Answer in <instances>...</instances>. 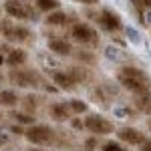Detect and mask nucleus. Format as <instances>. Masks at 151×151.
Here are the masks:
<instances>
[{"label": "nucleus", "instance_id": "aec40b11", "mask_svg": "<svg viewBox=\"0 0 151 151\" xmlns=\"http://www.w3.org/2000/svg\"><path fill=\"white\" fill-rule=\"evenodd\" d=\"M10 117L16 121V125H35V115H28V113H24V111H14L10 113Z\"/></svg>", "mask_w": 151, "mask_h": 151}, {"label": "nucleus", "instance_id": "39448f33", "mask_svg": "<svg viewBox=\"0 0 151 151\" xmlns=\"http://www.w3.org/2000/svg\"><path fill=\"white\" fill-rule=\"evenodd\" d=\"M4 12L10 18H16V20H32V22L36 20V10L26 0H6Z\"/></svg>", "mask_w": 151, "mask_h": 151}, {"label": "nucleus", "instance_id": "20e7f679", "mask_svg": "<svg viewBox=\"0 0 151 151\" xmlns=\"http://www.w3.org/2000/svg\"><path fill=\"white\" fill-rule=\"evenodd\" d=\"M8 81L20 89H36L45 85V77L35 69H12L8 73Z\"/></svg>", "mask_w": 151, "mask_h": 151}, {"label": "nucleus", "instance_id": "f8f14e48", "mask_svg": "<svg viewBox=\"0 0 151 151\" xmlns=\"http://www.w3.org/2000/svg\"><path fill=\"white\" fill-rule=\"evenodd\" d=\"M50 79L55 83V87H57L58 91H67V93H73L75 89H77V85L75 81L69 77V73L67 70H55L52 75H50Z\"/></svg>", "mask_w": 151, "mask_h": 151}, {"label": "nucleus", "instance_id": "cd10ccee", "mask_svg": "<svg viewBox=\"0 0 151 151\" xmlns=\"http://www.w3.org/2000/svg\"><path fill=\"white\" fill-rule=\"evenodd\" d=\"M42 87H45V91H47V93H57V91H58L55 85H42Z\"/></svg>", "mask_w": 151, "mask_h": 151}, {"label": "nucleus", "instance_id": "393cba45", "mask_svg": "<svg viewBox=\"0 0 151 151\" xmlns=\"http://www.w3.org/2000/svg\"><path fill=\"white\" fill-rule=\"evenodd\" d=\"M131 2H133V6L139 8V10H149L151 8V0H131Z\"/></svg>", "mask_w": 151, "mask_h": 151}, {"label": "nucleus", "instance_id": "0eeeda50", "mask_svg": "<svg viewBox=\"0 0 151 151\" xmlns=\"http://www.w3.org/2000/svg\"><path fill=\"white\" fill-rule=\"evenodd\" d=\"M85 129L87 131H91L93 135H109V133H113L115 127H113V123L109 121V119H105L103 115H97V113H89V115L85 117Z\"/></svg>", "mask_w": 151, "mask_h": 151}, {"label": "nucleus", "instance_id": "f257e3e1", "mask_svg": "<svg viewBox=\"0 0 151 151\" xmlns=\"http://www.w3.org/2000/svg\"><path fill=\"white\" fill-rule=\"evenodd\" d=\"M117 81L121 83V87H125L127 91L135 95H145L151 89V77L139 67H121L117 73Z\"/></svg>", "mask_w": 151, "mask_h": 151}, {"label": "nucleus", "instance_id": "f3484780", "mask_svg": "<svg viewBox=\"0 0 151 151\" xmlns=\"http://www.w3.org/2000/svg\"><path fill=\"white\" fill-rule=\"evenodd\" d=\"M20 103V97L16 95V91H12V89H6V91H0V107H16V105Z\"/></svg>", "mask_w": 151, "mask_h": 151}, {"label": "nucleus", "instance_id": "412c9836", "mask_svg": "<svg viewBox=\"0 0 151 151\" xmlns=\"http://www.w3.org/2000/svg\"><path fill=\"white\" fill-rule=\"evenodd\" d=\"M133 103L139 107V111H143V113H151V95H149V93H145V95H137Z\"/></svg>", "mask_w": 151, "mask_h": 151}, {"label": "nucleus", "instance_id": "2f4dec72", "mask_svg": "<svg viewBox=\"0 0 151 151\" xmlns=\"http://www.w3.org/2000/svg\"><path fill=\"white\" fill-rule=\"evenodd\" d=\"M28 151H47V149H38V147H30Z\"/></svg>", "mask_w": 151, "mask_h": 151}, {"label": "nucleus", "instance_id": "5701e85b", "mask_svg": "<svg viewBox=\"0 0 151 151\" xmlns=\"http://www.w3.org/2000/svg\"><path fill=\"white\" fill-rule=\"evenodd\" d=\"M101 151H125V147L119 141H107V143H103Z\"/></svg>", "mask_w": 151, "mask_h": 151}, {"label": "nucleus", "instance_id": "a878e982", "mask_svg": "<svg viewBox=\"0 0 151 151\" xmlns=\"http://www.w3.org/2000/svg\"><path fill=\"white\" fill-rule=\"evenodd\" d=\"M70 125H73L75 131H83V129H85V123H83L81 119H73V121H70Z\"/></svg>", "mask_w": 151, "mask_h": 151}, {"label": "nucleus", "instance_id": "f704fd0d", "mask_svg": "<svg viewBox=\"0 0 151 151\" xmlns=\"http://www.w3.org/2000/svg\"><path fill=\"white\" fill-rule=\"evenodd\" d=\"M0 81H2V73H0Z\"/></svg>", "mask_w": 151, "mask_h": 151}, {"label": "nucleus", "instance_id": "c756f323", "mask_svg": "<svg viewBox=\"0 0 151 151\" xmlns=\"http://www.w3.org/2000/svg\"><path fill=\"white\" fill-rule=\"evenodd\" d=\"M79 2H83V4H97L99 0H79Z\"/></svg>", "mask_w": 151, "mask_h": 151}, {"label": "nucleus", "instance_id": "bb28decb", "mask_svg": "<svg viewBox=\"0 0 151 151\" xmlns=\"http://www.w3.org/2000/svg\"><path fill=\"white\" fill-rule=\"evenodd\" d=\"M10 131H12V133H16V135H24V127H22V125H12Z\"/></svg>", "mask_w": 151, "mask_h": 151}, {"label": "nucleus", "instance_id": "ddd939ff", "mask_svg": "<svg viewBox=\"0 0 151 151\" xmlns=\"http://www.w3.org/2000/svg\"><path fill=\"white\" fill-rule=\"evenodd\" d=\"M48 115L52 121H58V123H65V121H69L70 119V107L69 103H65V101H58V103H52L48 107Z\"/></svg>", "mask_w": 151, "mask_h": 151}, {"label": "nucleus", "instance_id": "1a4fd4ad", "mask_svg": "<svg viewBox=\"0 0 151 151\" xmlns=\"http://www.w3.org/2000/svg\"><path fill=\"white\" fill-rule=\"evenodd\" d=\"M117 137L121 143H127V145H143L145 143V133L139 131V129L135 127H121L117 129Z\"/></svg>", "mask_w": 151, "mask_h": 151}, {"label": "nucleus", "instance_id": "9d476101", "mask_svg": "<svg viewBox=\"0 0 151 151\" xmlns=\"http://www.w3.org/2000/svg\"><path fill=\"white\" fill-rule=\"evenodd\" d=\"M75 22H77L75 14L65 12V10H55L50 14H47V18H45L47 26H73Z\"/></svg>", "mask_w": 151, "mask_h": 151}, {"label": "nucleus", "instance_id": "72a5a7b5", "mask_svg": "<svg viewBox=\"0 0 151 151\" xmlns=\"http://www.w3.org/2000/svg\"><path fill=\"white\" fill-rule=\"evenodd\" d=\"M2 143H4V139H2V137H0V145H2Z\"/></svg>", "mask_w": 151, "mask_h": 151}, {"label": "nucleus", "instance_id": "6e6552de", "mask_svg": "<svg viewBox=\"0 0 151 151\" xmlns=\"http://www.w3.org/2000/svg\"><path fill=\"white\" fill-rule=\"evenodd\" d=\"M93 20H97V24L107 30V32H117V30H121V16H119V12H115L113 8H103V10L99 12V14H95Z\"/></svg>", "mask_w": 151, "mask_h": 151}, {"label": "nucleus", "instance_id": "4468645a", "mask_svg": "<svg viewBox=\"0 0 151 151\" xmlns=\"http://www.w3.org/2000/svg\"><path fill=\"white\" fill-rule=\"evenodd\" d=\"M67 73H69V77L75 81V85L79 87V85H87V83L91 81V70H89V67H79V65H73V67H69L67 69Z\"/></svg>", "mask_w": 151, "mask_h": 151}, {"label": "nucleus", "instance_id": "c9c22d12", "mask_svg": "<svg viewBox=\"0 0 151 151\" xmlns=\"http://www.w3.org/2000/svg\"><path fill=\"white\" fill-rule=\"evenodd\" d=\"M139 151H143V149H139Z\"/></svg>", "mask_w": 151, "mask_h": 151}, {"label": "nucleus", "instance_id": "473e14b6", "mask_svg": "<svg viewBox=\"0 0 151 151\" xmlns=\"http://www.w3.org/2000/svg\"><path fill=\"white\" fill-rule=\"evenodd\" d=\"M147 127H149V133H151V121H149V123H147Z\"/></svg>", "mask_w": 151, "mask_h": 151}, {"label": "nucleus", "instance_id": "a211bd4d", "mask_svg": "<svg viewBox=\"0 0 151 151\" xmlns=\"http://www.w3.org/2000/svg\"><path fill=\"white\" fill-rule=\"evenodd\" d=\"M73 57L77 58L83 67H93L97 63V57H95L93 50H73Z\"/></svg>", "mask_w": 151, "mask_h": 151}, {"label": "nucleus", "instance_id": "c85d7f7f", "mask_svg": "<svg viewBox=\"0 0 151 151\" xmlns=\"http://www.w3.org/2000/svg\"><path fill=\"white\" fill-rule=\"evenodd\" d=\"M141 149L143 151H151V139H145V143L141 145Z\"/></svg>", "mask_w": 151, "mask_h": 151}, {"label": "nucleus", "instance_id": "b1692460", "mask_svg": "<svg viewBox=\"0 0 151 151\" xmlns=\"http://www.w3.org/2000/svg\"><path fill=\"white\" fill-rule=\"evenodd\" d=\"M99 147V137L97 135H93V137H89V139L85 141V149L87 151H95Z\"/></svg>", "mask_w": 151, "mask_h": 151}, {"label": "nucleus", "instance_id": "423d86ee", "mask_svg": "<svg viewBox=\"0 0 151 151\" xmlns=\"http://www.w3.org/2000/svg\"><path fill=\"white\" fill-rule=\"evenodd\" d=\"M70 36H73V40H77L79 45H87V47H97V45H99V35H97V30L87 22H75L70 26Z\"/></svg>", "mask_w": 151, "mask_h": 151}, {"label": "nucleus", "instance_id": "f03ea898", "mask_svg": "<svg viewBox=\"0 0 151 151\" xmlns=\"http://www.w3.org/2000/svg\"><path fill=\"white\" fill-rule=\"evenodd\" d=\"M24 137L32 145L48 147V145H57L58 143V131L52 129L50 125H45V123H35V125L24 129Z\"/></svg>", "mask_w": 151, "mask_h": 151}, {"label": "nucleus", "instance_id": "6ab92c4d", "mask_svg": "<svg viewBox=\"0 0 151 151\" xmlns=\"http://www.w3.org/2000/svg\"><path fill=\"white\" fill-rule=\"evenodd\" d=\"M35 6H36V10H40V12H47V14H50V12L58 10L60 2H58V0H35Z\"/></svg>", "mask_w": 151, "mask_h": 151}, {"label": "nucleus", "instance_id": "7ed1b4c3", "mask_svg": "<svg viewBox=\"0 0 151 151\" xmlns=\"http://www.w3.org/2000/svg\"><path fill=\"white\" fill-rule=\"evenodd\" d=\"M0 35L4 36L8 42H18V45L30 42V40L35 38V32H32L28 26L12 22L10 18H2V20H0Z\"/></svg>", "mask_w": 151, "mask_h": 151}, {"label": "nucleus", "instance_id": "9b49d317", "mask_svg": "<svg viewBox=\"0 0 151 151\" xmlns=\"http://www.w3.org/2000/svg\"><path fill=\"white\" fill-rule=\"evenodd\" d=\"M48 50L55 52L57 57H70L73 55V45L65 36H55V38H48Z\"/></svg>", "mask_w": 151, "mask_h": 151}, {"label": "nucleus", "instance_id": "2eb2a0df", "mask_svg": "<svg viewBox=\"0 0 151 151\" xmlns=\"http://www.w3.org/2000/svg\"><path fill=\"white\" fill-rule=\"evenodd\" d=\"M26 60H28V55H26L24 48H12L8 52V57H6V65L10 69H20Z\"/></svg>", "mask_w": 151, "mask_h": 151}, {"label": "nucleus", "instance_id": "4be33fe9", "mask_svg": "<svg viewBox=\"0 0 151 151\" xmlns=\"http://www.w3.org/2000/svg\"><path fill=\"white\" fill-rule=\"evenodd\" d=\"M69 107H70V113L73 115H81V113H87V103L81 101V99H70L69 101Z\"/></svg>", "mask_w": 151, "mask_h": 151}, {"label": "nucleus", "instance_id": "7c9ffc66", "mask_svg": "<svg viewBox=\"0 0 151 151\" xmlns=\"http://www.w3.org/2000/svg\"><path fill=\"white\" fill-rule=\"evenodd\" d=\"M4 63H6V57H4V55H0V67H2Z\"/></svg>", "mask_w": 151, "mask_h": 151}, {"label": "nucleus", "instance_id": "dca6fc26", "mask_svg": "<svg viewBox=\"0 0 151 151\" xmlns=\"http://www.w3.org/2000/svg\"><path fill=\"white\" fill-rule=\"evenodd\" d=\"M40 101H42V99H40L38 95H24V97H20V105H22L24 113H28V115H35L36 113Z\"/></svg>", "mask_w": 151, "mask_h": 151}]
</instances>
